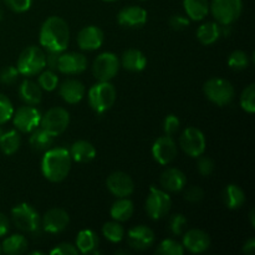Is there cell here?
Here are the masks:
<instances>
[{"instance_id":"1","label":"cell","mask_w":255,"mask_h":255,"mask_svg":"<svg viewBox=\"0 0 255 255\" xmlns=\"http://www.w3.org/2000/svg\"><path fill=\"white\" fill-rule=\"evenodd\" d=\"M39 41L47 52H64L70 42L67 22L60 16L47 17L40 29Z\"/></svg>"},{"instance_id":"2","label":"cell","mask_w":255,"mask_h":255,"mask_svg":"<svg viewBox=\"0 0 255 255\" xmlns=\"http://www.w3.org/2000/svg\"><path fill=\"white\" fill-rule=\"evenodd\" d=\"M72 158L70 151L64 147L49 148L41 159L42 176L50 182L59 183L70 173Z\"/></svg>"},{"instance_id":"3","label":"cell","mask_w":255,"mask_h":255,"mask_svg":"<svg viewBox=\"0 0 255 255\" xmlns=\"http://www.w3.org/2000/svg\"><path fill=\"white\" fill-rule=\"evenodd\" d=\"M116 97V89L110 81H99V84H95L87 94L90 107L100 115L109 111L114 106Z\"/></svg>"},{"instance_id":"4","label":"cell","mask_w":255,"mask_h":255,"mask_svg":"<svg viewBox=\"0 0 255 255\" xmlns=\"http://www.w3.org/2000/svg\"><path fill=\"white\" fill-rule=\"evenodd\" d=\"M45 66H46V55L37 46H29L22 50L16 64L17 71L24 76H34L40 74Z\"/></svg>"},{"instance_id":"5","label":"cell","mask_w":255,"mask_h":255,"mask_svg":"<svg viewBox=\"0 0 255 255\" xmlns=\"http://www.w3.org/2000/svg\"><path fill=\"white\" fill-rule=\"evenodd\" d=\"M203 92L207 99L218 106H226L229 105L234 99V87L228 80L219 79H209L206 84L203 85Z\"/></svg>"},{"instance_id":"6","label":"cell","mask_w":255,"mask_h":255,"mask_svg":"<svg viewBox=\"0 0 255 255\" xmlns=\"http://www.w3.org/2000/svg\"><path fill=\"white\" fill-rule=\"evenodd\" d=\"M209 9L218 24L229 26L241 16L243 11V1L242 0H212Z\"/></svg>"},{"instance_id":"7","label":"cell","mask_w":255,"mask_h":255,"mask_svg":"<svg viewBox=\"0 0 255 255\" xmlns=\"http://www.w3.org/2000/svg\"><path fill=\"white\" fill-rule=\"evenodd\" d=\"M11 218L16 228L26 233H35L41 227V218L32 206L20 203L11 209Z\"/></svg>"},{"instance_id":"8","label":"cell","mask_w":255,"mask_h":255,"mask_svg":"<svg viewBox=\"0 0 255 255\" xmlns=\"http://www.w3.org/2000/svg\"><path fill=\"white\" fill-rule=\"evenodd\" d=\"M172 207V199L164 189L151 187L146 199V212L153 221H159L168 214Z\"/></svg>"},{"instance_id":"9","label":"cell","mask_w":255,"mask_h":255,"mask_svg":"<svg viewBox=\"0 0 255 255\" xmlns=\"http://www.w3.org/2000/svg\"><path fill=\"white\" fill-rule=\"evenodd\" d=\"M70 124V115L62 107H52L41 116L40 127L49 132L51 136L57 137L64 133Z\"/></svg>"},{"instance_id":"10","label":"cell","mask_w":255,"mask_h":255,"mask_svg":"<svg viewBox=\"0 0 255 255\" xmlns=\"http://www.w3.org/2000/svg\"><path fill=\"white\" fill-rule=\"evenodd\" d=\"M182 149L192 158H198L203 156L206 151L207 142L203 132L196 127H187L179 138Z\"/></svg>"},{"instance_id":"11","label":"cell","mask_w":255,"mask_h":255,"mask_svg":"<svg viewBox=\"0 0 255 255\" xmlns=\"http://www.w3.org/2000/svg\"><path fill=\"white\" fill-rule=\"evenodd\" d=\"M120 66L119 57L114 52H102L95 59L92 72L99 81H110L116 76Z\"/></svg>"},{"instance_id":"12","label":"cell","mask_w":255,"mask_h":255,"mask_svg":"<svg viewBox=\"0 0 255 255\" xmlns=\"http://www.w3.org/2000/svg\"><path fill=\"white\" fill-rule=\"evenodd\" d=\"M41 116V112L36 107L27 105V106L19 107L16 111H14L11 119L16 129L24 133H30L40 126Z\"/></svg>"},{"instance_id":"13","label":"cell","mask_w":255,"mask_h":255,"mask_svg":"<svg viewBox=\"0 0 255 255\" xmlns=\"http://www.w3.org/2000/svg\"><path fill=\"white\" fill-rule=\"evenodd\" d=\"M178 149L172 136H162L154 141L152 146V156L162 166L169 164L177 157Z\"/></svg>"},{"instance_id":"14","label":"cell","mask_w":255,"mask_h":255,"mask_svg":"<svg viewBox=\"0 0 255 255\" xmlns=\"http://www.w3.org/2000/svg\"><path fill=\"white\" fill-rule=\"evenodd\" d=\"M106 187L117 198H127L134 191V184L131 177L125 172H114L106 179Z\"/></svg>"},{"instance_id":"15","label":"cell","mask_w":255,"mask_h":255,"mask_svg":"<svg viewBox=\"0 0 255 255\" xmlns=\"http://www.w3.org/2000/svg\"><path fill=\"white\" fill-rule=\"evenodd\" d=\"M70 223V217L65 209L52 208L41 218V227L45 232L57 234L64 232Z\"/></svg>"},{"instance_id":"16","label":"cell","mask_w":255,"mask_h":255,"mask_svg":"<svg viewBox=\"0 0 255 255\" xmlns=\"http://www.w3.org/2000/svg\"><path fill=\"white\" fill-rule=\"evenodd\" d=\"M86 56L80 52H61L57 61V69L60 72L66 75L81 74L86 70Z\"/></svg>"},{"instance_id":"17","label":"cell","mask_w":255,"mask_h":255,"mask_svg":"<svg viewBox=\"0 0 255 255\" xmlns=\"http://www.w3.org/2000/svg\"><path fill=\"white\" fill-rule=\"evenodd\" d=\"M117 21L127 29H138L147 22V11L141 6L129 5L119 12Z\"/></svg>"},{"instance_id":"18","label":"cell","mask_w":255,"mask_h":255,"mask_svg":"<svg viewBox=\"0 0 255 255\" xmlns=\"http://www.w3.org/2000/svg\"><path fill=\"white\" fill-rule=\"evenodd\" d=\"M127 243L132 249L146 251L154 243V233L146 226H136L127 233Z\"/></svg>"},{"instance_id":"19","label":"cell","mask_w":255,"mask_h":255,"mask_svg":"<svg viewBox=\"0 0 255 255\" xmlns=\"http://www.w3.org/2000/svg\"><path fill=\"white\" fill-rule=\"evenodd\" d=\"M104 31L94 25L81 29L77 35V45L80 49L85 51H94V50L100 49L104 44Z\"/></svg>"},{"instance_id":"20","label":"cell","mask_w":255,"mask_h":255,"mask_svg":"<svg viewBox=\"0 0 255 255\" xmlns=\"http://www.w3.org/2000/svg\"><path fill=\"white\" fill-rule=\"evenodd\" d=\"M182 246L193 254H202L211 247V238L201 229H191L183 236Z\"/></svg>"},{"instance_id":"21","label":"cell","mask_w":255,"mask_h":255,"mask_svg":"<svg viewBox=\"0 0 255 255\" xmlns=\"http://www.w3.org/2000/svg\"><path fill=\"white\" fill-rule=\"evenodd\" d=\"M161 186L164 191L176 193L184 189L187 184V177L181 169L178 168H168L162 173L161 176Z\"/></svg>"},{"instance_id":"22","label":"cell","mask_w":255,"mask_h":255,"mask_svg":"<svg viewBox=\"0 0 255 255\" xmlns=\"http://www.w3.org/2000/svg\"><path fill=\"white\" fill-rule=\"evenodd\" d=\"M59 94L65 102L70 105L79 104L85 96V86L79 80L70 79L61 84Z\"/></svg>"},{"instance_id":"23","label":"cell","mask_w":255,"mask_h":255,"mask_svg":"<svg viewBox=\"0 0 255 255\" xmlns=\"http://www.w3.org/2000/svg\"><path fill=\"white\" fill-rule=\"evenodd\" d=\"M69 151L72 161L77 162V163H89L92 159H95L97 153L94 144L85 139H79V141L74 142Z\"/></svg>"},{"instance_id":"24","label":"cell","mask_w":255,"mask_h":255,"mask_svg":"<svg viewBox=\"0 0 255 255\" xmlns=\"http://www.w3.org/2000/svg\"><path fill=\"white\" fill-rule=\"evenodd\" d=\"M120 64L131 72H141L146 69L147 59L142 51L137 49H129L122 54Z\"/></svg>"},{"instance_id":"25","label":"cell","mask_w":255,"mask_h":255,"mask_svg":"<svg viewBox=\"0 0 255 255\" xmlns=\"http://www.w3.org/2000/svg\"><path fill=\"white\" fill-rule=\"evenodd\" d=\"M19 96L26 105H39L42 99V90L36 82L31 80H24L19 86Z\"/></svg>"},{"instance_id":"26","label":"cell","mask_w":255,"mask_h":255,"mask_svg":"<svg viewBox=\"0 0 255 255\" xmlns=\"http://www.w3.org/2000/svg\"><path fill=\"white\" fill-rule=\"evenodd\" d=\"M222 198H223V203L229 209H238L246 203V193L237 184H228L224 188Z\"/></svg>"},{"instance_id":"27","label":"cell","mask_w":255,"mask_h":255,"mask_svg":"<svg viewBox=\"0 0 255 255\" xmlns=\"http://www.w3.org/2000/svg\"><path fill=\"white\" fill-rule=\"evenodd\" d=\"M81 254H92L95 249L99 247V237L91 229H82L76 237V246Z\"/></svg>"},{"instance_id":"28","label":"cell","mask_w":255,"mask_h":255,"mask_svg":"<svg viewBox=\"0 0 255 255\" xmlns=\"http://www.w3.org/2000/svg\"><path fill=\"white\" fill-rule=\"evenodd\" d=\"M183 7L189 20L201 21L208 15V0H183Z\"/></svg>"},{"instance_id":"29","label":"cell","mask_w":255,"mask_h":255,"mask_svg":"<svg viewBox=\"0 0 255 255\" xmlns=\"http://www.w3.org/2000/svg\"><path fill=\"white\" fill-rule=\"evenodd\" d=\"M29 242L21 234H12L4 239L1 244V252L7 255H20L27 251Z\"/></svg>"},{"instance_id":"30","label":"cell","mask_w":255,"mask_h":255,"mask_svg":"<svg viewBox=\"0 0 255 255\" xmlns=\"http://www.w3.org/2000/svg\"><path fill=\"white\" fill-rule=\"evenodd\" d=\"M134 211V206L132 201H129L128 197L127 198H119L114 204H112L111 209H110V214H111L112 219L116 222H126L132 217Z\"/></svg>"},{"instance_id":"31","label":"cell","mask_w":255,"mask_h":255,"mask_svg":"<svg viewBox=\"0 0 255 255\" xmlns=\"http://www.w3.org/2000/svg\"><path fill=\"white\" fill-rule=\"evenodd\" d=\"M222 29L218 22H206L202 24L197 30V37L203 45H212L221 37Z\"/></svg>"},{"instance_id":"32","label":"cell","mask_w":255,"mask_h":255,"mask_svg":"<svg viewBox=\"0 0 255 255\" xmlns=\"http://www.w3.org/2000/svg\"><path fill=\"white\" fill-rule=\"evenodd\" d=\"M29 143L32 149L35 151H46L54 143V136L45 131L41 127H37L34 131L30 132Z\"/></svg>"},{"instance_id":"33","label":"cell","mask_w":255,"mask_h":255,"mask_svg":"<svg viewBox=\"0 0 255 255\" xmlns=\"http://www.w3.org/2000/svg\"><path fill=\"white\" fill-rule=\"evenodd\" d=\"M21 144V138L16 129H10V131L4 132L0 141V149L6 156H11L19 149Z\"/></svg>"},{"instance_id":"34","label":"cell","mask_w":255,"mask_h":255,"mask_svg":"<svg viewBox=\"0 0 255 255\" xmlns=\"http://www.w3.org/2000/svg\"><path fill=\"white\" fill-rule=\"evenodd\" d=\"M102 234L111 243H120L125 238V229L120 222H107L102 227Z\"/></svg>"},{"instance_id":"35","label":"cell","mask_w":255,"mask_h":255,"mask_svg":"<svg viewBox=\"0 0 255 255\" xmlns=\"http://www.w3.org/2000/svg\"><path fill=\"white\" fill-rule=\"evenodd\" d=\"M183 246L174 239H164L156 249V254L158 255H183Z\"/></svg>"},{"instance_id":"36","label":"cell","mask_w":255,"mask_h":255,"mask_svg":"<svg viewBox=\"0 0 255 255\" xmlns=\"http://www.w3.org/2000/svg\"><path fill=\"white\" fill-rule=\"evenodd\" d=\"M37 85L41 87V90L47 92L54 91L55 89L59 85V77L56 76L52 70H46V71H41L40 72V76L37 79Z\"/></svg>"},{"instance_id":"37","label":"cell","mask_w":255,"mask_h":255,"mask_svg":"<svg viewBox=\"0 0 255 255\" xmlns=\"http://www.w3.org/2000/svg\"><path fill=\"white\" fill-rule=\"evenodd\" d=\"M241 107L248 114L255 112V85L251 84L243 90L241 95Z\"/></svg>"},{"instance_id":"38","label":"cell","mask_w":255,"mask_h":255,"mask_svg":"<svg viewBox=\"0 0 255 255\" xmlns=\"http://www.w3.org/2000/svg\"><path fill=\"white\" fill-rule=\"evenodd\" d=\"M249 65V56L247 52L242 51V50H236L232 52L228 57V66L232 70L236 71H241V70L247 69Z\"/></svg>"},{"instance_id":"39","label":"cell","mask_w":255,"mask_h":255,"mask_svg":"<svg viewBox=\"0 0 255 255\" xmlns=\"http://www.w3.org/2000/svg\"><path fill=\"white\" fill-rule=\"evenodd\" d=\"M14 115V106L5 95L0 94V125L6 124Z\"/></svg>"},{"instance_id":"40","label":"cell","mask_w":255,"mask_h":255,"mask_svg":"<svg viewBox=\"0 0 255 255\" xmlns=\"http://www.w3.org/2000/svg\"><path fill=\"white\" fill-rule=\"evenodd\" d=\"M186 227H187V218L183 216V214L178 213L172 216L171 221H169V229H171L172 234H174V236H182Z\"/></svg>"},{"instance_id":"41","label":"cell","mask_w":255,"mask_h":255,"mask_svg":"<svg viewBox=\"0 0 255 255\" xmlns=\"http://www.w3.org/2000/svg\"><path fill=\"white\" fill-rule=\"evenodd\" d=\"M179 126H181V122H179V119L176 115H168L164 119L163 131L167 136H173L179 129Z\"/></svg>"},{"instance_id":"42","label":"cell","mask_w":255,"mask_h":255,"mask_svg":"<svg viewBox=\"0 0 255 255\" xmlns=\"http://www.w3.org/2000/svg\"><path fill=\"white\" fill-rule=\"evenodd\" d=\"M19 71L15 66H7L5 69L1 70L0 72V82L4 85H11L14 84L15 81L19 77Z\"/></svg>"},{"instance_id":"43","label":"cell","mask_w":255,"mask_h":255,"mask_svg":"<svg viewBox=\"0 0 255 255\" xmlns=\"http://www.w3.org/2000/svg\"><path fill=\"white\" fill-rule=\"evenodd\" d=\"M5 4L15 12H25L31 7L32 0H5Z\"/></svg>"},{"instance_id":"44","label":"cell","mask_w":255,"mask_h":255,"mask_svg":"<svg viewBox=\"0 0 255 255\" xmlns=\"http://www.w3.org/2000/svg\"><path fill=\"white\" fill-rule=\"evenodd\" d=\"M204 197V191L198 186L189 187V188L186 189L184 192V199H187L191 203H198L203 199Z\"/></svg>"},{"instance_id":"45","label":"cell","mask_w":255,"mask_h":255,"mask_svg":"<svg viewBox=\"0 0 255 255\" xmlns=\"http://www.w3.org/2000/svg\"><path fill=\"white\" fill-rule=\"evenodd\" d=\"M198 172L204 177H208L213 173L214 171V162L209 157H201L198 161Z\"/></svg>"},{"instance_id":"46","label":"cell","mask_w":255,"mask_h":255,"mask_svg":"<svg viewBox=\"0 0 255 255\" xmlns=\"http://www.w3.org/2000/svg\"><path fill=\"white\" fill-rule=\"evenodd\" d=\"M51 255H76L79 254V251L75 246H72L71 243H61L59 246L55 247L51 252Z\"/></svg>"},{"instance_id":"47","label":"cell","mask_w":255,"mask_h":255,"mask_svg":"<svg viewBox=\"0 0 255 255\" xmlns=\"http://www.w3.org/2000/svg\"><path fill=\"white\" fill-rule=\"evenodd\" d=\"M189 22H191V20H189L188 17L178 14V15H173V16L169 19V26H171L173 30H183L189 26Z\"/></svg>"},{"instance_id":"48","label":"cell","mask_w":255,"mask_h":255,"mask_svg":"<svg viewBox=\"0 0 255 255\" xmlns=\"http://www.w3.org/2000/svg\"><path fill=\"white\" fill-rule=\"evenodd\" d=\"M61 52H47L46 56V66L50 70L55 71L57 69V61H59V56Z\"/></svg>"},{"instance_id":"49","label":"cell","mask_w":255,"mask_h":255,"mask_svg":"<svg viewBox=\"0 0 255 255\" xmlns=\"http://www.w3.org/2000/svg\"><path fill=\"white\" fill-rule=\"evenodd\" d=\"M9 232V219L0 212V237H4Z\"/></svg>"},{"instance_id":"50","label":"cell","mask_w":255,"mask_h":255,"mask_svg":"<svg viewBox=\"0 0 255 255\" xmlns=\"http://www.w3.org/2000/svg\"><path fill=\"white\" fill-rule=\"evenodd\" d=\"M242 251H243V253L247 255H253L255 252V239L254 238L248 239V241L244 243L243 249H242Z\"/></svg>"},{"instance_id":"51","label":"cell","mask_w":255,"mask_h":255,"mask_svg":"<svg viewBox=\"0 0 255 255\" xmlns=\"http://www.w3.org/2000/svg\"><path fill=\"white\" fill-rule=\"evenodd\" d=\"M249 218H251V224L252 227H255V222H254V209H252L251 212H249Z\"/></svg>"},{"instance_id":"52","label":"cell","mask_w":255,"mask_h":255,"mask_svg":"<svg viewBox=\"0 0 255 255\" xmlns=\"http://www.w3.org/2000/svg\"><path fill=\"white\" fill-rule=\"evenodd\" d=\"M2 134H4V129H2L1 127H0V141H1V137H2Z\"/></svg>"},{"instance_id":"53","label":"cell","mask_w":255,"mask_h":255,"mask_svg":"<svg viewBox=\"0 0 255 255\" xmlns=\"http://www.w3.org/2000/svg\"><path fill=\"white\" fill-rule=\"evenodd\" d=\"M31 255H37V254H44L42 253V252H31V253H30Z\"/></svg>"},{"instance_id":"54","label":"cell","mask_w":255,"mask_h":255,"mask_svg":"<svg viewBox=\"0 0 255 255\" xmlns=\"http://www.w3.org/2000/svg\"><path fill=\"white\" fill-rule=\"evenodd\" d=\"M2 252H1V244H0V254H1Z\"/></svg>"},{"instance_id":"55","label":"cell","mask_w":255,"mask_h":255,"mask_svg":"<svg viewBox=\"0 0 255 255\" xmlns=\"http://www.w3.org/2000/svg\"><path fill=\"white\" fill-rule=\"evenodd\" d=\"M104 1H115V0H104Z\"/></svg>"}]
</instances>
